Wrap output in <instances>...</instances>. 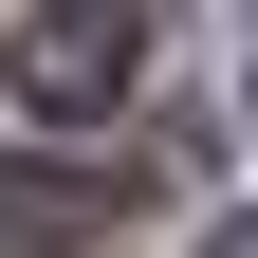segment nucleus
<instances>
[{"instance_id":"obj_1","label":"nucleus","mask_w":258,"mask_h":258,"mask_svg":"<svg viewBox=\"0 0 258 258\" xmlns=\"http://www.w3.org/2000/svg\"><path fill=\"white\" fill-rule=\"evenodd\" d=\"M148 37H166V0H37V37H19V111L92 129L129 74H148Z\"/></svg>"},{"instance_id":"obj_3","label":"nucleus","mask_w":258,"mask_h":258,"mask_svg":"<svg viewBox=\"0 0 258 258\" xmlns=\"http://www.w3.org/2000/svg\"><path fill=\"white\" fill-rule=\"evenodd\" d=\"M203 258H258V203H240V221H221V240H203Z\"/></svg>"},{"instance_id":"obj_2","label":"nucleus","mask_w":258,"mask_h":258,"mask_svg":"<svg viewBox=\"0 0 258 258\" xmlns=\"http://www.w3.org/2000/svg\"><path fill=\"white\" fill-rule=\"evenodd\" d=\"M129 184H74V166H0V258H74Z\"/></svg>"}]
</instances>
